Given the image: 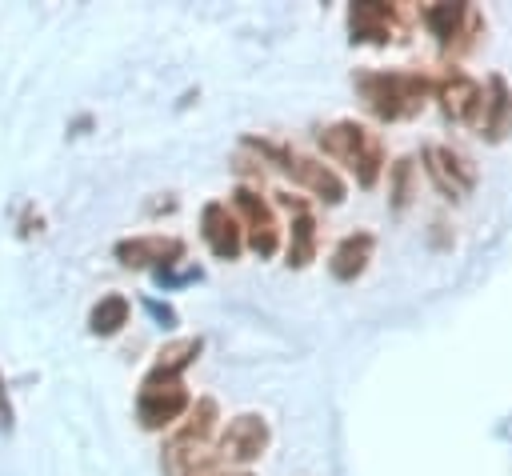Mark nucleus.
<instances>
[{
  "label": "nucleus",
  "mask_w": 512,
  "mask_h": 476,
  "mask_svg": "<svg viewBox=\"0 0 512 476\" xmlns=\"http://www.w3.org/2000/svg\"><path fill=\"white\" fill-rule=\"evenodd\" d=\"M356 88L364 92V104L380 120L412 116L428 96V80L416 76V72H368V76L356 80Z\"/></svg>",
  "instance_id": "obj_2"
},
{
  "label": "nucleus",
  "mask_w": 512,
  "mask_h": 476,
  "mask_svg": "<svg viewBox=\"0 0 512 476\" xmlns=\"http://www.w3.org/2000/svg\"><path fill=\"white\" fill-rule=\"evenodd\" d=\"M228 476H248V472H228Z\"/></svg>",
  "instance_id": "obj_21"
},
{
  "label": "nucleus",
  "mask_w": 512,
  "mask_h": 476,
  "mask_svg": "<svg viewBox=\"0 0 512 476\" xmlns=\"http://www.w3.org/2000/svg\"><path fill=\"white\" fill-rule=\"evenodd\" d=\"M424 168H428L432 184H436L444 196H452V200L468 196L472 184H476L472 164H468L464 156H456L452 148H428V152H424Z\"/></svg>",
  "instance_id": "obj_7"
},
{
  "label": "nucleus",
  "mask_w": 512,
  "mask_h": 476,
  "mask_svg": "<svg viewBox=\"0 0 512 476\" xmlns=\"http://www.w3.org/2000/svg\"><path fill=\"white\" fill-rule=\"evenodd\" d=\"M200 224H204L208 248H212L220 260H236V256H240V224H236V216L228 212V204H220V200L204 204Z\"/></svg>",
  "instance_id": "obj_10"
},
{
  "label": "nucleus",
  "mask_w": 512,
  "mask_h": 476,
  "mask_svg": "<svg viewBox=\"0 0 512 476\" xmlns=\"http://www.w3.org/2000/svg\"><path fill=\"white\" fill-rule=\"evenodd\" d=\"M236 208H240L244 220H248V244H252V252H256L260 260L272 256L276 244H280V228H276V220H272V208H268L252 188H236Z\"/></svg>",
  "instance_id": "obj_9"
},
{
  "label": "nucleus",
  "mask_w": 512,
  "mask_h": 476,
  "mask_svg": "<svg viewBox=\"0 0 512 476\" xmlns=\"http://www.w3.org/2000/svg\"><path fill=\"white\" fill-rule=\"evenodd\" d=\"M404 200H408V160L396 164V204H404Z\"/></svg>",
  "instance_id": "obj_19"
},
{
  "label": "nucleus",
  "mask_w": 512,
  "mask_h": 476,
  "mask_svg": "<svg viewBox=\"0 0 512 476\" xmlns=\"http://www.w3.org/2000/svg\"><path fill=\"white\" fill-rule=\"evenodd\" d=\"M268 448V424L256 412H244L228 424V432L220 436L216 448V464H248Z\"/></svg>",
  "instance_id": "obj_6"
},
{
  "label": "nucleus",
  "mask_w": 512,
  "mask_h": 476,
  "mask_svg": "<svg viewBox=\"0 0 512 476\" xmlns=\"http://www.w3.org/2000/svg\"><path fill=\"white\" fill-rule=\"evenodd\" d=\"M184 256V244L176 236H132V240H120L116 244V260L128 264V268H148L156 264L160 272L168 264H176Z\"/></svg>",
  "instance_id": "obj_8"
},
{
  "label": "nucleus",
  "mask_w": 512,
  "mask_h": 476,
  "mask_svg": "<svg viewBox=\"0 0 512 476\" xmlns=\"http://www.w3.org/2000/svg\"><path fill=\"white\" fill-rule=\"evenodd\" d=\"M488 108H492V116L484 120V132H488V136H500L504 124H508V112H512V100H508L504 80H492V100H488Z\"/></svg>",
  "instance_id": "obj_17"
},
{
  "label": "nucleus",
  "mask_w": 512,
  "mask_h": 476,
  "mask_svg": "<svg viewBox=\"0 0 512 476\" xmlns=\"http://www.w3.org/2000/svg\"><path fill=\"white\" fill-rule=\"evenodd\" d=\"M368 256H372V236H368V232L344 236V240L336 244V252H332V276H336V280H356V276L364 272Z\"/></svg>",
  "instance_id": "obj_13"
},
{
  "label": "nucleus",
  "mask_w": 512,
  "mask_h": 476,
  "mask_svg": "<svg viewBox=\"0 0 512 476\" xmlns=\"http://www.w3.org/2000/svg\"><path fill=\"white\" fill-rule=\"evenodd\" d=\"M320 148H324L332 160H340L364 188L376 184L380 164H384V152H380V140H376L368 128H360V124H352V120L328 124V128L320 132Z\"/></svg>",
  "instance_id": "obj_3"
},
{
  "label": "nucleus",
  "mask_w": 512,
  "mask_h": 476,
  "mask_svg": "<svg viewBox=\"0 0 512 476\" xmlns=\"http://www.w3.org/2000/svg\"><path fill=\"white\" fill-rule=\"evenodd\" d=\"M204 340L200 336H184V340H172L160 348L156 364L148 368L144 384H140V396H136V420L144 428H168L192 400L180 384V372L200 356Z\"/></svg>",
  "instance_id": "obj_1"
},
{
  "label": "nucleus",
  "mask_w": 512,
  "mask_h": 476,
  "mask_svg": "<svg viewBox=\"0 0 512 476\" xmlns=\"http://www.w3.org/2000/svg\"><path fill=\"white\" fill-rule=\"evenodd\" d=\"M212 424H216V404L212 400H200L192 408L188 424L164 448V476H196V472L212 468V456H204V444L212 436Z\"/></svg>",
  "instance_id": "obj_4"
},
{
  "label": "nucleus",
  "mask_w": 512,
  "mask_h": 476,
  "mask_svg": "<svg viewBox=\"0 0 512 476\" xmlns=\"http://www.w3.org/2000/svg\"><path fill=\"white\" fill-rule=\"evenodd\" d=\"M348 28L352 40H392V8L388 4H352L348 8Z\"/></svg>",
  "instance_id": "obj_12"
},
{
  "label": "nucleus",
  "mask_w": 512,
  "mask_h": 476,
  "mask_svg": "<svg viewBox=\"0 0 512 476\" xmlns=\"http://www.w3.org/2000/svg\"><path fill=\"white\" fill-rule=\"evenodd\" d=\"M468 16V8L464 4H428L424 8V20H428V28L448 44L456 32H460V20Z\"/></svg>",
  "instance_id": "obj_16"
},
{
  "label": "nucleus",
  "mask_w": 512,
  "mask_h": 476,
  "mask_svg": "<svg viewBox=\"0 0 512 476\" xmlns=\"http://www.w3.org/2000/svg\"><path fill=\"white\" fill-rule=\"evenodd\" d=\"M124 324H128V300H124L120 292L100 296V304H96L92 316H88V328H92L96 336H116Z\"/></svg>",
  "instance_id": "obj_15"
},
{
  "label": "nucleus",
  "mask_w": 512,
  "mask_h": 476,
  "mask_svg": "<svg viewBox=\"0 0 512 476\" xmlns=\"http://www.w3.org/2000/svg\"><path fill=\"white\" fill-rule=\"evenodd\" d=\"M16 428V420H12V400H8V384H4V372H0V432L8 436Z\"/></svg>",
  "instance_id": "obj_18"
},
{
  "label": "nucleus",
  "mask_w": 512,
  "mask_h": 476,
  "mask_svg": "<svg viewBox=\"0 0 512 476\" xmlns=\"http://www.w3.org/2000/svg\"><path fill=\"white\" fill-rule=\"evenodd\" d=\"M284 204L296 208V220H292V244H288V264H292V268H304V264L312 260V252H316V224H312V216H308V208H304L300 200L292 204V196H284Z\"/></svg>",
  "instance_id": "obj_14"
},
{
  "label": "nucleus",
  "mask_w": 512,
  "mask_h": 476,
  "mask_svg": "<svg viewBox=\"0 0 512 476\" xmlns=\"http://www.w3.org/2000/svg\"><path fill=\"white\" fill-rule=\"evenodd\" d=\"M144 308L156 316V320H164V324H176V312L168 308V304H156V300H144Z\"/></svg>",
  "instance_id": "obj_20"
},
{
  "label": "nucleus",
  "mask_w": 512,
  "mask_h": 476,
  "mask_svg": "<svg viewBox=\"0 0 512 476\" xmlns=\"http://www.w3.org/2000/svg\"><path fill=\"white\" fill-rule=\"evenodd\" d=\"M264 156H272L296 184H304L308 192H316L320 200H328V204H340L344 200V184H340V176L328 168V164H316V160H308V156H300V152H288V148H280V144H268V140H252Z\"/></svg>",
  "instance_id": "obj_5"
},
{
  "label": "nucleus",
  "mask_w": 512,
  "mask_h": 476,
  "mask_svg": "<svg viewBox=\"0 0 512 476\" xmlns=\"http://www.w3.org/2000/svg\"><path fill=\"white\" fill-rule=\"evenodd\" d=\"M440 104H444V112H448L452 120H476L488 100H484V92H480V84H476L472 76L448 72V76L440 80Z\"/></svg>",
  "instance_id": "obj_11"
}]
</instances>
